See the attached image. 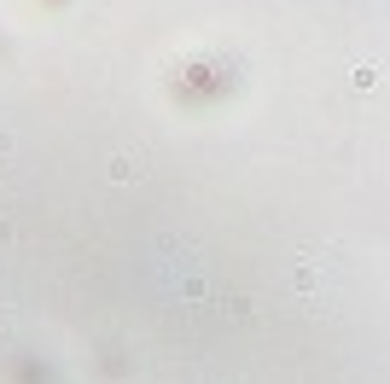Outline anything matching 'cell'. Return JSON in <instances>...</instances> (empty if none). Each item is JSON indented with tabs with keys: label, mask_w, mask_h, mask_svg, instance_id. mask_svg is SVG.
Segmentation results:
<instances>
[{
	"label": "cell",
	"mask_w": 390,
	"mask_h": 384,
	"mask_svg": "<svg viewBox=\"0 0 390 384\" xmlns=\"http://www.w3.org/2000/svg\"><path fill=\"white\" fill-rule=\"evenodd\" d=\"M134 175H140L134 158H111V181H134Z\"/></svg>",
	"instance_id": "cell-1"
}]
</instances>
